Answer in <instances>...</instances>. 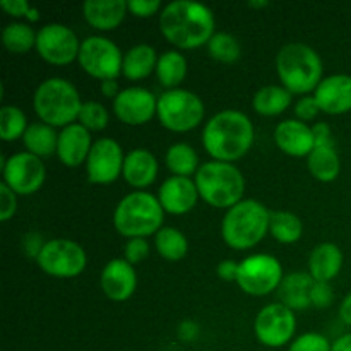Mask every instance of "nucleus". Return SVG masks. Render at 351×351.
I'll use <instances>...</instances> for the list:
<instances>
[{
    "mask_svg": "<svg viewBox=\"0 0 351 351\" xmlns=\"http://www.w3.org/2000/svg\"><path fill=\"white\" fill-rule=\"evenodd\" d=\"M271 211L256 199H243L226 211L221 223L223 240L235 250L256 247L269 233Z\"/></svg>",
    "mask_w": 351,
    "mask_h": 351,
    "instance_id": "7ed1b4c3",
    "label": "nucleus"
},
{
    "mask_svg": "<svg viewBox=\"0 0 351 351\" xmlns=\"http://www.w3.org/2000/svg\"><path fill=\"white\" fill-rule=\"evenodd\" d=\"M33 106L41 122L53 129H64L79 119L82 101L72 82L62 77H50L41 82L34 91Z\"/></svg>",
    "mask_w": 351,
    "mask_h": 351,
    "instance_id": "423d86ee",
    "label": "nucleus"
},
{
    "mask_svg": "<svg viewBox=\"0 0 351 351\" xmlns=\"http://www.w3.org/2000/svg\"><path fill=\"white\" fill-rule=\"evenodd\" d=\"M276 71L283 88L291 95H308L322 81V60L317 51L305 43H288L276 57Z\"/></svg>",
    "mask_w": 351,
    "mask_h": 351,
    "instance_id": "20e7f679",
    "label": "nucleus"
},
{
    "mask_svg": "<svg viewBox=\"0 0 351 351\" xmlns=\"http://www.w3.org/2000/svg\"><path fill=\"white\" fill-rule=\"evenodd\" d=\"M149 256V243L146 239H130L123 249V259L129 264L143 263Z\"/></svg>",
    "mask_w": 351,
    "mask_h": 351,
    "instance_id": "58836bf2",
    "label": "nucleus"
},
{
    "mask_svg": "<svg viewBox=\"0 0 351 351\" xmlns=\"http://www.w3.org/2000/svg\"><path fill=\"white\" fill-rule=\"evenodd\" d=\"M27 119L19 106L5 105L0 108V137L5 143L17 141L26 134L27 130Z\"/></svg>",
    "mask_w": 351,
    "mask_h": 351,
    "instance_id": "f704fd0d",
    "label": "nucleus"
},
{
    "mask_svg": "<svg viewBox=\"0 0 351 351\" xmlns=\"http://www.w3.org/2000/svg\"><path fill=\"white\" fill-rule=\"evenodd\" d=\"M0 7L5 10L9 16L14 17H26L27 12L31 10V5L26 0H2Z\"/></svg>",
    "mask_w": 351,
    "mask_h": 351,
    "instance_id": "c03bdc74",
    "label": "nucleus"
},
{
    "mask_svg": "<svg viewBox=\"0 0 351 351\" xmlns=\"http://www.w3.org/2000/svg\"><path fill=\"white\" fill-rule=\"evenodd\" d=\"M283 281V267L280 261L269 254H254L240 263L237 283L252 297H264L280 288Z\"/></svg>",
    "mask_w": 351,
    "mask_h": 351,
    "instance_id": "9b49d317",
    "label": "nucleus"
},
{
    "mask_svg": "<svg viewBox=\"0 0 351 351\" xmlns=\"http://www.w3.org/2000/svg\"><path fill=\"white\" fill-rule=\"evenodd\" d=\"M163 208L149 192H132L117 204L113 225L127 239H146L158 233L163 225Z\"/></svg>",
    "mask_w": 351,
    "mask_h": 351,
    "instance_id": "0eeeda50",
    "label": "nucleus"
},
{
    "mask_svg": "<svg viewBox=\"0 0 351 351\" xmlns=\"http://www.w3.org/2000/svg\"><path fill=\"white\" fill-rule=\"evenodd\" d=\"M331 351H351V332L339 336V338L332 343Z\"/></svg>",
    "mask_w": 351,
    "mask_h": 351,
    "instance_id": "603ef678",
    "label": "nucleus"
},
{
    "mask_svg": "<svg viewBox=\"0 0 351 351\" xmlns=\"http://www.w3.org/2000/svg\"><path fill=\"white\" fill-rule=\"evenodd\" d=\"M202 144L215 161L233 163L250 151L254 125L239 110H223L208 120L202 130Z\"/></svg>",
    "mask_w": 351,
    "mask_h": 351,
    "instance_id": "f03ea898",
    "label": "nucleus"
},
{
    "mask_svg": "<svg viewBox=\"0 0 351 351\" xmlns=\"http://www.w3.org/2000/svg\"><path fill=\"white\" fill-rule=\"evenodd\" d=\"M127 9L136 17H151L160 12L161 2L160 0H129Z\"/></svg>",
    "mask_w": 351,
    "mask_h": 351,
    "instance_id": "79ce46f5",
    "label": "nucleus"
},
{
    "mask_svg": "<svg viewBox=\"0 0 351 351\" xmlns=\"http://www.w3.org/2000/svg\"><path fill=\"white\" fill-rule=\"evenodd\" d=\"M160 29L171 45L194 50L209 43L215 34V14L204 3L177 0L161 10Z\"/></svg>",
    "mask_w": 351,
    "mask_h": 351,
    "instance_id": "f257e3e1",
    "label": "nucleus"
},
{
    "mask_svg": "<svg viewBox=\"0 0 351 351\" xmlns=\"http://www.w3.org/2000/svg\"><path fill=\"white\" fill-rule=\"evenodd\" d=\"M307 165L312 177L324 184L335 182L341 171V161L335 146H315L307 156Z\"/></svg>",
    "mask_w": 351,
    "mask_h": 351,
    "instance_id": "bb28decb",
    "label": "nucleus"
},
{
    "mask_svg": "<svg viewBox=\"0 0 351 351\" xmlns=\"http://www.w3.org/2000/svg\"><path fill=\"white\" fill-rule=\"evenodd\" d=\"M197 185L189 177H170L161 184L158 191V201L165 213L170 215H185L197 204Z\"/></svg>",
    "mask_w": 351,
    "mask_h": 351,
    "instance_id": "f3484780",
    "label": "nucleus"
},
{
    "mask_svg": "<svg viewBox=\"0 0 351 351\" xmlns=\"http://www.w3.org/2000/svg\"><path fill=\"white\" fill-rule=\"evenodd\" d=\"M199 197L218 209H230L243 201L245 178L242 171L225 161H208L201 165L194 178Z\"/></svg>",
    "mask_w": 351,
    "mask_h": 351,
    "instance_id": "39448f33",
    "label": "nucleus"
},
{
    "mask_svg": "<svg viewBox=\"0 0 351 351\" xmlns=\"http://www.w3.org/2000/svg\"><path fill=\"white\" fill-rule=\"evenodd\" d=\"M3 184L17 195H31L41 189L47 170L41 158L23 151L7 158L2 163Z\"/></svg>",
    "mask_w": 351,
    "mask_h": 351,
    "instance_id": "ddd939ff",
    "label": "nucleus"
},
{
    "mask_svg": "<svg viewBox=\"0 0 351 351\" xmlns=\"http://www.w3.org/2000/svg\"><path fill=\"white\" fill-rule=\"evenodd\" d=\"M297 329V319L291 308L283 304L266 305L257 314L254 332L257 341L267 348H281L291 341Z\"/></svg>",
    "mask_w": 351,
    "mask_h": 351,
    "instance_id": "f8f14e48",
    "label": "nucleus"
},
{
    "mask_svg": "<svg viewBox=\"0 0 351 351\" xmlns=\"http://www.w3.org/2000/svg\"><path fill=\"white\" fill-rule=\"evenodd\" d=\"M36 36L33 27L24 23H10L2 31V43L10 53L23 55L36 48Z\"/></svg>",
    "mask_w": 351,
    "mask_h": 351,
    "instance_id": "72a5a7b5",
    "label": "nucleus"
},
{
    "mask_svg": "<svg viewBox=\"0 0 351 351\" xmlns=\"http://www.w3.org/2000/svg\"><path fill=\"white\" fill-rule=\"evenodd\" d=\"M17 211V194L5 184H0V221H9Z\"/></svg>",
    "mask_w": 351,
    "mask_h": 351,
    "instance_id": "ea45409f",
    "label": "nucleus"
},
{
    "mask_svg": "<svg viewBox=\"0 0 351 351\" xmlns=\"http://www.w3.org/2000/svg\"><path fill=\"white\" fill-rule=\"evenodd\" d=\"M315 281L308 273H291L280 285L281 304L291 311H304L311 307V290Z\"/></svg>",
    "mask_w": 351,
    "mask_h": 351,
    "instance_id": "393cba45",
    "label": "nucleus"
},
{
    "mask_svg": "<svg viewBox=\"0 0 351 351\" xmlns=\"http://www.w3.org/2000/svg\"><path fill=\"white\" fill-rule=\"evenodd\" d=\"M165 161H167L168 170L175 177H191L192 173H197V170L201 168L195 149L185 143H177L168 147Z\"/></svg>",
    "mask_w": 351,
    "mask_h": 351,
    "instance_id": "473e14b6",
    "label": "nucleus"
},
{
    "mask_svg": "<svg viewBox=\"0 0 351 351\" xmlns=\"http://www.w3.org/2000/svg\"><path fill=\"white\" fill-rule=\"evenodd\" d=\"M123 178L136 189H146L156 180L158 161L147 149H132L125 154L123 161Z\"/></svg>",
    "mask_w": 351,
    "mask_h": 351,
    "instance_id": "b1692460",
    "label": "nucleus"
},
{
    "mask_svg": "<svg viewBox=\"0 0 351 351\" xmlns=\"http://www.w3.org/2000/svg\"><path fill=\"white\" fill-rule=\"evenodd\" d=\"M197 332H199V328L197 324H194V322H184V324L178 328V336H180L184 341H192V339H195Z\"/></svg>",
    "mask_w": 351,
    "mask_h": 351,
    "instance_id": "09e8293b",
    "label": "nucleus"
},
{
    "mask_svg": "<svg viewBox=\"0 0 351 351\" xmlns=\"http://www.w3.org/2000/svg\"><path fill=\"white\" fill-rule=\"evenodd\" d=\"M321 112L328 115H343L351 112V75L335 74L322 79L314 91Z\"/></svg>",
    "mask_w": 351,
    "mask_h": 351,
    "instance_id": "a211bd4d",
    "label": "nucleus"
},
{
    "mask_svg": "<svg viewBox=\"0 0 351 351\" xmlns=\"http://www.w3.org/2000/svg\"><path fill=\"white\" fill-rule=\"evenodd\" d=\"M82 71L99 81H115L122 74L123 55L112 40L89 36L81 43L77 57Z\"/></svg>",
    "mask_w": 351,
    "mask_h": 351,
    "instance_id": "9d476101",
    "label": "nucleus"
},
{
    "mask_svg": "<svg viewBox=\"0 0 351 351\" xmlns=\"http://www.w3.org/2000/svg\"><path fill=\"white\" fill-rule=\"evenodd\" d=\"M319 112H321V108H319L314 96H304V98L297 103V106H295V115H297V120H302V122L314 120L315 117L319 115Z\"/></svg>",
    "mask_w": 351,
    "mask_h": 351,
    "instance_id": "37998d69",
    "label": "nucleus"
},
{
    "mask_svg": "<svg viewBox=\"0 0 351 351\" xmlns=\"http://www.w3.org/2000/svg\"><path fill=\"white\" fill-rule=\"evenodd\" d=\"M267 5H269L267 0H252V2H249V7H254V9H264Z\"/></svg>",
    "mask_w": 351,
    "mask_h": 351,
    "instance_id": "5fc2aeb1",
    "label": "nucleus"
},
{
    "mask_svg": "<svg viewBox=\"0 0 351 351\" xmlns=\"http://www.w3.org/2000/svg\"><path fill=\"white\" fill-rule=\"evenodd\" d=\"M81 41L65 24H45L36 36V51L51 65H67L79 57Z\"/></svg>",
    "mask_w": 351,
    "mask_h": 351,
    "instance_id": "4468645a",
    "label": "nucleus"
},
{
    "mask_svg": "<svg viewBox=\"0 0 351 351\" xmlns=\"http://www.w3.org/2000/svg\"><path fill=\"white\" fill-rule=\"evenodd\" d=\"M339 317L346 326H351V293L345 297V300L339 305Z\"/></svg>",
    "mask_w": 351,
    "mask_h": 351,
    "instance_id": "8fccbe9b",
    "label": "nucleus"
},
{
    "mask_svg": "<svg viewBox=\"0 0 351 351\" xmlns=\"http://www.w3.org/2000/svg\"><path fill=\"white\" fill-rule=\"evenodd\" d=\"M156 75L161 86L168 89H177L187 75V60L184 55L175 50L165 51L158 58Z\"/></svg>",
    "mask_w": 351,
    "mask_h": 351,
    "instance_id": "c756f323",
    "label": "nucleus"
},
{
    "mask_svg": "<svg viewBox=\"0 0 351 351\" xmlns=\"http://www.w3.org/2000/svg\"><path fill=\"white\" fill-rule=\"evenodd\" d=\"M158 110V99L146 88H127L113 99V112L127 125H144Z\"/></svg>",
    "mask_w": 351,
    "mask_h": 351,
    "instance_id": "dca6fc26",
    "label": "nucleus"
},
{
    "mask_svg": "<svg viewBox=\"0 0 351 351\" xmlns=\"http://www.w3.org/2000/svg\"><path fill=\"white\" fill-rule=\"evenodd\" d=\"M208 51L211 58L221 64H233L242 55V48L235 36L228 33H215L208 43Z\"/></svg>",
    "mask_w": 351,
    "mask_h": 351,
    "instance_id": "c9c22d12",
    "label": "nucleus"
},
{
    "mask_svg": "<svg viewBox=\"0 0 351 351\" xmlns=\"http://www.w3.org/2000/svg\"><path fill=\"white\" fill-rule=\"evenodd\" d=\"M343 267V252L336 243H319L308 257V274L319 283H331Z\"/></svg>",
    "mask_w": 351,
    "mask_h": 351,
    "instance_id": "5701e85b",
    "label": "nucleus"
},
{
    "mask_svg": "<svg viewBox=\"0 0 351 351\" xmlns=\"http://www.w3.org/2000/svg\"><path fill=\"white\" fill-rule=\"evenodd\" d=\"M204 103L189 89H168L158 98L156 115L165 129L171 132H189L204 119Z\"/></svg>",
    "mask_w": 351,
    "mask_h": 351,
    "instance_id": "6e6552de",
    "label": "nucleus"
},
{
    "mask_svg": "<svg viewBox=\"0 0 351 351\" xmlns=\"http://www.w3.org/2000/svg\"><path fill=\"white\" fill-rule=\"evenodd\" d=\"M77 122L88 130H103L108 127L110 115L108 110L98 101H86L82 103L81 112H79Z\"/></svg>",
    "mask_w": 351,
    "mask_h": 351,
    "instance_id": "e433bc0d",
    "label": "nucleus"
},
{
    "mask_svg": "<svg viewBox=\"0 0 351 351\" xmlns=\"http://www.w3.org/2000/svg\"><path fill=\"white\" fill-rule=\"evenodd\" d=\"M26 19L29 21V23H38V19H40V10H38L36 7H31V10L27 12Z\"/></svg>",
    "mask_w": 351,
    "mask_h": 351,
    "instance_id": "864d4df0",
    "label": "nucleus"
},
{
    "mask_svg": "<svg viewBox=\"0 0 351 351\" xmlns=\"http://www.w3.org/2000/svg\"><path fill=\"white\" fill-rule=\"evenodd\" d=\"M154 247L165 261L177 263L189 252V242L184 233L173 226H165L154 237Z\"/></svg>",
    "mask_w": 351,
    "mask_h": 351,
    "instance_id": "7c9ffc66",
    "label": "nucleus"
},
{
    "mask_svg": "<svg viewBox=\"0 0 351 351\" xmlns=\"http://www.w3.org/2000/svg\"><path fill=\"white\" fill-rule=\"evenodd\" d=\"M291 105V93L283 86H266L254 95L252 106L259 115H281Z\"/></svg>",
    "mask_w": 351,
    "mask_h": 351,
    "instance_id": "c85d7f7f",
    "label": "nucleus"
},
{
    "mask_svg": "<svg viewBox=\"0 0 351 351\" xmlns=\"http://www.w3.org/2000/svg\"><path fill=\"white\" fill-rule=\"evenodd\" d=\"M36 264L48 276L71 280L82 274L88 264V256L77 242L55 239L45 242L43 249L36 257Z\"/></svg>",
    "mask_w": 351,
    "mask_h": 351,
    "instance_id": "1a4fd4ad",
    "label": "nucleus"
},
{
    "mask_svg": "<svg viewBox=\"0 0 351 351\" xmlns=\"http://www.w3.org/2000/svg\"><path fill=\"white\" fill-rule=\"evenodd\" d=\"M43 245L45 243L41 242V239L36 235V233H31V235H27L26 239H24V247H26L27 254H29V256H33L34 259H36L38 254L41 252Z\"/></svg>",
    "mask_w": 351,
    "mask_h": 351,
    "instance_id": "de8ad7c7",
    "label": "nucleus"
},
{
    "mask_svg": "<svg viewBox=\"0 0 351 351\" xmlns=\"http://www.w3.org/2000/svg\"><path fill=\"white\" fill-rule=\"evenodd\" d=\"M101 93H103V96H106V98L115 99L117 96L120 95L119 82H117V81H103L101 82Z\"/></svg>",
    "mask_w": 351,
    "mask_h": 351,
    "instance_id": "3c124183",
    "label": "nucleus"
},
{
    "mask_svg": "<svg viewBox=\"0 0 351 351\" xmlns=\"http://www.w3.org/2000/svg\"><path fill=\"white\" fill-rule=\"evenodd\" d=\"M274 141L285 154L293 158L308 156L315 147L314 129L297 119L278 123L274 129Z\"/></svg>",
    "mask_w": 351,
    "mask_h": 351,
    "instance_id": "6ab92c4d",
    "label": "nucleus"
},
{
    "mask_svg": "<svg viewBox=\"0 0 351 351\" xmlns=\"http://www.w3.org/2000/svg\"><path fill=\"white\" fill-rule=\"evenodd\" d=\"M314 129L315 136V146H335V141H332L331 129L328 127V123H317V125L312 127Z\"/></svg>",
    "mask_w": 351,
    "mask_h": 351,
    "instance_id": "49530a36",
    "label": "nucleus"
},
{
    "mask_svg": "<svg viewBox=\"0 0 351 351\" xmlns=\"http://www.w3.org/2000/svg\"><path fill=\"white\" fill-rule=\"evenodd\" d=\"M239 267H240V264L233 263L232 259H226V261H223V263L218 264V267H216V273H218V276L221 278V280L237 281V276H239Z\"/></svg>",
    "mask_w": 351,
    "mask_h": 351,
    "instance_id": "a18cd8bd",
    "label": "nucleus"
},
{
    "mask_svg": "<svg viewBox=\"0 0 351 351\" xmlns=\"http://www.w3.org/2000/svg\"><path fill=\"white\" fill-rule=\"evenodd\" d=\"M137 288V274L125 259H113L101 271V290L110 300L125 302Z\"/></svg>",
    "mask_w": 351,
    "mask_h": 351,
    "instance_id": "aec40b11",
    "label": "nucleus"
},
{
    "mask_svg": "<svg viewBox=\"0 0 351 351\" xmlns=\"http://www.w3.org/2000/svg\"><path fill=\"white\" fill-rule=\"evenodd\" d=\"M58 134L48 123L34 122L29 123L26 134L23 136V144L27 153L34 154L38 158H48L57 153Z\"/></svg>",
    "mask_w": 351,
    "mask_h": 351,
    "instance_id": "cd10ccee",
    "label": "nucleus"
},
{
    "mask_svg": "<svg viewBox=\"0 0 351 351\" xmlns=\"http://www.w3.org/2000/svg\"><path fill=\"white\" fill-rule=\"evenodd\" d=\"M269 233L280 243H295L304 235V223L290 211H271Z\"/></svg>",
    "mask_w": 351,
    "mask_h": 351,
    "instance_id": "2f4dec72",
    "label": "nucleus"
},
{
    "mask_svg": "<svg viewBox=\"0 0 351 351\" xmlns=\"http://www.w3.org/2000/svg\"><path fill=\"white\" fill-rule=\"evenodd\" d=\"M158 55L151 45L141 43L130 48L125 55H123V65L122 74L129 81H141L151 75V72L156 71Z\"/></svg>",
    "mask_w": 351,
    "mask_h": 351,
    "instance_id": "a878e982",
    "label": "nucleus"
},
{
    "mask_svg": "<svg viewBox=\"0 0 351 351\" xmlns=\"http://www.w3.org/2000/svg\"><path fill=\"white\" fill-rule=\"evenodd\" d=\"M332 343L324 335L319 332H305L298 336L295 341H291L288 351H331Z\"/></svg>",
    "mask_w": 351,
    "mask_h": 351,
    "instance_id": "4c0bfd02",
    "label": "nucleus"
},
{
    "mask_svg": "<svg viewBox=\"0 0 351 351\" xmlns=\"http://www.w3.org/2000/svg\"><path fill=\"white\" fill-rule=\"evenodd\" d=\"M91 134L81 123H71L64 127L62 132L58 134L57 143V156L65 167L77 168L79 165L88 160L91 153Z\"/></svg>",
    "mask_w": 351,
    "mask_h": 351,
    "instance_id": "412c9836",
    "label": "nucleus"
},
{
    "mask_svg": "<svg viewBox=\"0 0 351 351\" xmlns=\"http://www.w3.org/2000/svg\"><path fill=\"white\" fill-rule=\"evenodd\" d=\"M123 151L115 139L103 137L98 139L91 147L88 160H86V171L91 184L110 185L123 173Z\"/></svg>",
    "mask_w": 351,
    "mask_h": 351,
    "instance_id": "2eb2a0df",
    "label": "nucleus"
},
{
    "mask_svg": "<svg viewBox=\"0 0 351 351\" xmlns=\"http://www.w3.org/2000/svg\"><path fill=\"white\" fill-rule=\"evenodd\" d=\"M127 2L125 0H88L82 5V14L89 26L99 31L117 29L125 19Z\"/></svg>",
    "mask_w": 351,
    "mask_h": 351,
    "instance_id": "4be33fe9",
    "label": "nucleus"
},
{
    "mask_svg": "<svg viewBox=\"0 0 351 351\" xmlns=\"http://www.w3.org/2000/svg\"><path fill=\"white\" fill-rule=\"evenodd\" d=\"M335 302V291L329 283L315 281L311 290V304L317 308H326Z\"/></svg>",
    "mask_w": 351,
    "mask_h": 351,
    "instance_id": "a19ab883",
    "label": "nucleus"
}]
</instances>
